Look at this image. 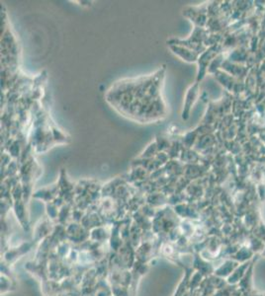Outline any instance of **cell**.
I'll return each instance as SVG.
<instances>
[{"label":"cell","instance_id":"7a4b0ae2","mask_svg":"<svg viewBox=\"0 0 265 296\" xmlns=\"http://www.w3.org/2000/svg\"><path fill=\"white\" fill-rule=\"evenodd\" d=\"M255 262H256V260L253 259V261H252L250 267L248 268L245 275L243 276L241 282L239 283L240 290H241L242 295L247 294L253 290V288H252V275H253V268H254Z\"/></svg>","mask_w":265,"mask_h":296},{"label":"cell","instance_id":"277c9868","mask_svg":"<svg viewBox=\"0 0 265 296\" xmlns=\"http://www.w3.org/2000/svg\"><path fill=\"white\" fill-rule=\"evenodd\" d=\"M253 255H254V251L252 250L250 247L244 246L237 252V254L234 256L233 260L237 261L240 264H242V263L251 261L254 258Z\"/></svg>","mask_w":265,"mask_h":296},{"label":"cell","instance_id":"3957f363","mask_svg":"<svg viewBox=\"0 0 265 296\" xmlns=\"http://www.w3.org/2000/svg\"><path fill=\"white\" fill-rule=\"evenodd\" d=\"M240 263L235 260H227L222 266H220L215 271V274L220 277H229L233 272L239 267Z\"/></svg>","mask_w":265,"mask_h":296},{"label":"cell","instance_id":"8992f818","mask_svg":"<svg viewBox=\"0 0 265 296\" xmlns=\"http://www.w3.org/2000/svg\"><path fill=\"white\" fill-rule=\"evenodd\" d=\"M260 256H261V257H265V243L264 247H263V250L261 251V253H260Z\"/></svg>","mask_w":265,"mask_h":296},{"label":"cell","instance_id":"6da1fadb","mask_svg":"<svg viewBox=\"0 0 265 296\" xmlns=\"http://www.w3.org/2000/svg\"><path fill=\"white\" fill-rule=\"evenodd\" d=\"M253 259H254V258H253ZM253 259H252L251 261H248V262H245V263L240 264L239 267H238V268L233 272V273L227 278L228 283H230V284H232V285L239 284V283L241 282V279L243 278V276L245 275V273L247 272L248 268L250 267V265H251Z\"/></svg>","mask_w":265,"mask_h":296},{"label":"cell","instance_id":"5b68a950","mask_svg":"<svg viewBox=\"0 0 265 296\" xmlns=\"http://www.w3.org/2000/svg\"><path fill=\"white\" fill-rule=\"evenodd\" d=\"M242 296H265V293H258V292L252 290L251 292H249L247 294H243Z\"/></svg>","mask_w":265,"mask_h":296}]
</instances>
